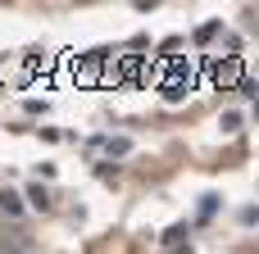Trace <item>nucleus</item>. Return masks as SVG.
<instances>
[{
	"label": "nucleus",
	"mask_w": 259,
	"mask_h": 254,
	"mask_svg": "<svg viewBox=\"0 0 259 254\" xmlns=\"http://www.w3.org/2000/svg\"><path fill=\"white\" fill-rule=\"evenodd\" d=\"M27 245H32V236L23 232V227H0V254H27Z\"/></svg>",
	"instance_id": "f257e3e1"
},
{
	"label": "nucleus",
	"mask_w": 259,
	"mask_h": 254,
	"mask_svg": "<svg viewBox=\"0 0 259 254\" xmlns=\"http://www.w3.org/2000/svg\"><path fill=\"white\" fill-rule=\"evenodd\" d=\"M214 77H219V86H237V82H241V64H237V55L223 59V64H214Z\"/></svg>",
	"instance_id": "f03ea898"
},
{
	"label": "nucleus",
	"mask_w": 259,
	"mask_h": 254,
	"mask_svg": "<svg viewBox=\"0 0 259 254\" xmlns=\"http://www.w3.org/2000/svg\"><path fill=\"white\" fill-rule=\"evenodd\" d=\"M127 150H132V145H127V136H114V141H105V155H114V159H118V155H127Z\"/></svg>",
	"instance_id": "7ed1b4c3"
},
{
	"label": "nucleus",
	"mask_w": 259,
	"mask_h": 254,
	"mask_svg": "<svg viewBox=\"0 0 259 254\" xmlns=\"http://www.w3.org/2000/svg\"><path fill=\"white\" fill-rule=\"evenodd\" d=\"M0 209H5V214H14V218H18V209H23V200H18V195H14V191H5V195H0Z\"/></svg>",
	"instance_id": "20e7f679"
},
{
	"label": "nucleus",
	"mask_w": 259,
	"mask_h": 254,
	"mask_svg": "<svg viewBox=\"0 0 259 254\" xmlns=\"http://www.w3.org/2000/svg\"><path fill=\"white\" fill-rule=\"evenodd\" d=\"M209 36H219V23H200V27H196V41H200V45H205Z\"/></svg>",
	"instance_id": "39448f33"
},
{
	"label": "nucleus",
	"mask_w": 259,
	"mask_h": 254,
	"mask_svg": "<svg viewBox=\"0 0 259 254\" xmlns=\"http://www.w3.org/2000/svg\"><path fill=\"white\" fill-rule=\"evenodd\" d=\"M27 200H32V205H36V209H46V205H50V195H46V191H41V186H32V191H27Z\"/></svg>",
	"instance_id": "423d86ee"
},
{
	"label": "nucleus",
	"mask_w": 259,
	"mask_h": 254,
	"mask_svg": "<svg viewBox=\"0 0 259 254\" xmlns=\"http://www.w3.org/2000/svg\"><path fill=\"white\" fill-rule=\"evenodd\" d=\"M182 236H187V227H182V223H178V227H168V232H164V245H178V241H182Z\"/></svg>",
	"instance_id": "0eeeda50"
},
{
	"label": "nucleus",
	"mask_w": 259,
	"mask_h": 254,
	"mask_svg": "<svg viewBox=\"0 0 259 254\" xmlns=\"http://www.w3.org/2000/svg\"><path fill=\"white\" fill-rule=\"evenodd\" d=\"M214 209H219V200H214V195H205V200H200V218H209Z\"/></svg>",
	"instance_id": "6e6552de"
},
{
	"label": "nucleus",
	"mask_w": 259,
	"mask_h": 254,
	"mask_svg": "<svg viewBox=\"0 0 259 254\" xmlns=\"http://www.w3.org/2000/svg\"><path fill=\"white\" fill-rule=\"evenodd\" d=\"M241 223H246V227H255V223H259V209H255V205H250V209H241Z\"/></svg>",
	"instance_id": "1a4fd4ad"
}]
</instances>
